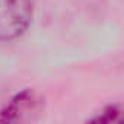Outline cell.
Segmentation results:
<instances>
[{"mask_svg": "<svg viewBox=\"0 0 124 124\" xmlns=\"http://www.w3.org/2000/svg\"><path fill=\"white\" fill-rule=\"evenodd\" d=\"M42 107L41 98L32 89H25L10 99L5 108L0 109V123H16L32 120V115L38 114Z\"/></svg>", "mask_w": 124, "mask_h": 124, "instance_id": "2", "label": "cell"}, {"mask_svg": "<svg viewBox=\"0 0 124 124\" xmlns=\"http://www.w3.org/2000/svg\"><path fill=\"white\" fill-rule=\"evenodd\" d=\"M121 120H123V109L121 105L117 104L104 108L102 111H99V114L91 118V121H96V123H115Z\"/></svg>", "mask_w": 124, "mask_h": 124, "instance_id": "3", "label": "cell"}, {"mask_svg": "<svg viewBox=\"0 0 124 124\" xmlns=\"http://www.w3.org/2000/svg\"><path fill=\"white\" fill-rule=\"evenodd\" d=\"M31 0H0V42L19 38L32 21Z\"/></svg>", "mask_w": 124, "mask_h": 124, "instance_id": "1", "label": "cell"}]
</instances>
